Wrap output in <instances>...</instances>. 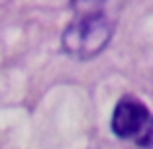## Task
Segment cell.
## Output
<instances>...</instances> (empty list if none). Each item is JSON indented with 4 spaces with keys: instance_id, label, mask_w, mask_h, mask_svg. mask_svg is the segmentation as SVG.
<instances>
[{
    "instance_id": "obj_2",
    "label": "cell",
    "mask_w": 153,
    "mask_h": 149,
    "mask_svg": "<svg viewBox=\"0 0 153 149\" xmlns=\"http://www.w3.org/2000/svg\"><path fill=\"white\" fill-rule=\"evenodd\" d=\"M110 128L120 139H128L143 149H153V114L141 100L134 96L118 100Z\"/></svg>"
},
{
    "instance_id": "obj_1",
    "label": "cell",
    "mask_w": 153,
    "mask_h": 149,
    "mask_svg": "<svg viewBox=\"0 0 153 149\" xmlns=\"http://www.w3.org/2000/svg\"><path fill=\"white\" fill-rule=\"evenodd\" d=\"M88 10H76V16L63 32L61 45L75 59H92L106 49L116 27L118 10L112 4H86Z\"/></svg>"
}]
</instances>
